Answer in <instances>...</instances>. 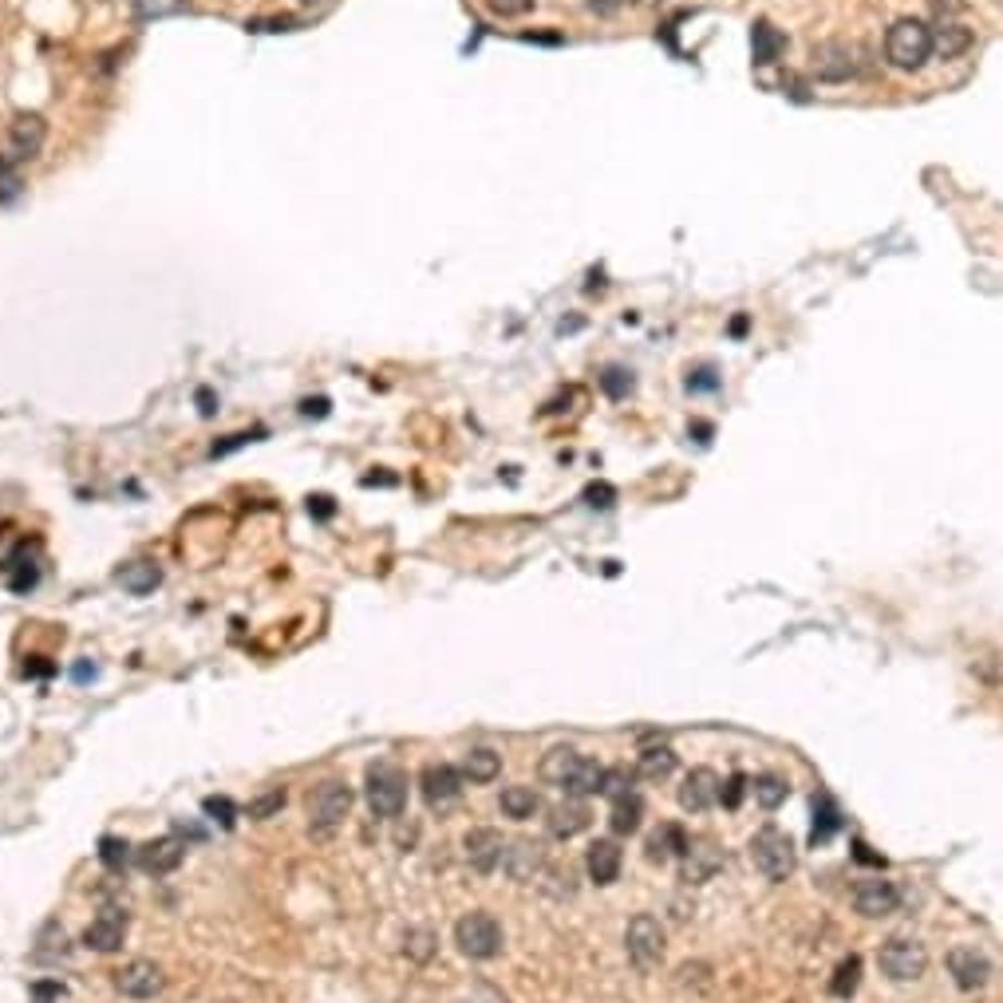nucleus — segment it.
Masks as SVG:
<instances>
[{
  "label": "nucleus",
  "mask_w": 1003,
  "mask_h": 1003,
  "mask_svg": "<svg viewBox=\"0 0 1003 1003\" xmlns=\"http://www.w3.org/2000/svg\"><path fill=\"white\" fill-rule=\"evenodd\" d=\"M932 56V28L917 16H905L885 33V60L897 72H917Z\"/></svg>",
  "instance_id": "obj_1"
},
{
  "label": "nucleus",
  "mask_w": 1003,
  "mask_h": 1003,
  "mask_svg": "<svg viewBox=\"0 0 1003 1003\" xmlns=\"http://www.w3.org/2000/svg\"><path fill=\"white\" fill-rule=\"evenodd\" d=\"M352 803H356V794H352L348 782L325 779L317 791L308 794V830L317 837L337 834L340 825H344V818H348Z\"/></svg>",
  "instance_id": "obj_2"
},
{
  "label": "nucleus",
  "mask_w": 1003,
  "mask_h": 1003,
  "mask_svg": "<svg viewBox=\"0 0 1003 1003\" xmlns=\"http://www.w3.org/2000/svg\"><path fill=\"white\" fill-rule=\"evenodd\" d=\"M877 964H881V971H885L893 983H913L925 976V968H929V949H925L920 940L889 937L885 944H881V952H877Z\"/></svg>",
  "instance_id": "obj_3"
},
{
  "label": "nucleus",
  "mask_w": 1003,
  "mask_h": 1003,
  "mask_svg": "<svg viewBox=\"0 0 1003 1003\" xmlns=\"http://www.w3.org/2000/svg\"><path fill=\"white\" fill-rule=\"evenodd\" d=\"M454 944L470 961H494L498 952H502V925L490 913H466L454 925Z\"/></svg>",
  "instance_id": "obj_4"
},
{
  "label": "nucleus",
  "mask_w": 1003,
  "mask_h": 1003,
  "mask_svg": "<svg viewBox=\"0 0 1003 1003\" xmlns=\"http://www.w3.org/2000/svg\"><path fill=\"white\" fill-rule=\"evenodd\" d=\"M750 857L767 881H786L794 873V842L782 834L779 825H762L755 842H750Z\"/></svg>",
  "instance_id": "obj_5"
},
{
  "label": "nucleus",
  "mask_w": 1003,
  "mask_h": 1003,
  "mask_svg": "<svg viewBox=\"0 0 1003 1003\" xmlns=\"http://www.w3.org/2000/svg\"><path fill=\"white\" fill-rule=\"evenodd\" d=\"M368 806L376 818H400L407 806V779L400 767L376 762L368 771Z\"/></svg>",
  "instance_id": "obj_6"
},
{
  "label": "nucleus",
  "mask_w": 1003,
  "mask_h": 1003,
  "mask_svg": "<svg viewBox=\"0 0 1003 1003\" xmlns=\"http://www.w3.org/2000/svg\"><path fill=\"white\" fill-rule=\"evenodd\" d=\"M624 949H628V961L640 971H656L664 961V929L660 920L648 917V913H636L628 920V932H624Z\"/></svg>",
  "instance_id": "obj_7"
},
{
  "label": "nucleus",
  "mask_w": 1003,
  "mask_h": 1003,
  "mask_svg": "<svg viewBox=\"0 0 1003 1003\" xmlns=\"http://www.w3.org/2000/svg\"><path fill=\"white\" fill-rule=\"evenodd\" d=\"M861 72V48L849 40H830L822 48H814V75L822 84H845Z\"/></svg>",
  "instance_id": "obj_8"
},
{
  "label": "nucleus",
  "mask_w": 1003,
  "mask_h": 1003,
  "mask_svg": "<svg viewBox=\"0 0 1003 1003\" xmlns=\"http://www.w3.org/2000/svg\"><path fill=\"white\" fill-rule=\"evenodd\" d=\"M44 143H48V123H44V115H36V111H24V115H16L9 123V138H4V159L9 162H33L36 155L44 150Z\"/></svg>",
  "instance_id": "obj_9"
},
{
  "label": "nucleus",
  "mask_w": 1003,
  "mask_h": 1003,
  "mask_svg": "<svg viewBox=\"0 0 1003 1003\" xmlns=\"http://www.w3.org/2000/svg\"><path fill=\"white\" fill-rule=\"evenodd\" d=\"M419 791L431 810H447L451 803L463 798V771H454L451 762H431L419 779Z\"/></svg>",
  "instance_id": "obj_10"
},
{
  "label": "nucleus",
  "mask_w": 1003,
  "mask_h": 1003,
  "mask_svg": "<svg viewBox=\"0 0 1003 1003\" xmlns=\"http://www.w3.org/2000/svg\"><path fill=\"white\" fill-rule=\"evenodd\" d=\"M162 968L155 961H131L127 968L115 971V988L127 1000H155L162 992Z\"/></svg>",
  "instance_id": "obj_11"
},
{
  "label": "nucleus",
  "mask_w": 1003,
  "mask_h": 1003,
  "mask_svg": "<svg viewBox=\"0 0 1003 1003\" xmlns=\"http://www.w3.org/2000/svg\"><path fill=\"white\" fill-rule=\"evenodd\" d=\"M680 857H684V881H692V885L711 881L719 873V866H723V849L711 837H687Z\"/></svg>",
  "instance_id": "obj_12"
},
{
  "label": "nucleus",
  "mask_w": 1003,
  "mask_h": 1003,
  "mask_svg": "<svg viewBox=\"0 0 1003 1003\" xmlns=\"http://www.w3.org/2000/svg\"><path fill=\"white\" fill-rule=\"evenodd\" d=\"M463 849H466V861H470V869H478V873H494V869L502 866L506 842H502V834H498V830H490V825H478V830H470V834L463 837Z\"/></svg>",
  "instance_id": "obj_13"
},
{
  "label": "nucleus",
  "mask_w": 1003,
  "mask_h": 1003,
  "mask_svg": "<svg viewBox=\"0 0 1003 1003\" xmlns=\"http://www.w3.org/2000/svg\"><path fill=\"white\" fill-rule=\"evenodd\" d=\"M897 905H901V889L893 885V881H881V877L861 881L854 893V908L869 920H881V917H889V913H897Z\"/></svg>",
  "instance_id": "obj_14"
},
{
  "label": "nucleus",
  "mask_w": 1003,
  "mask_h": 1003,
  "mask_svg": "<svg viewBox=\"0 0 1003 1003\" xmlns=\"http://www.w3.org/2000/svg\"><path fill=\"white\" fill-rule=\"evenodd\" d=\"M949 971L952 980H956V988L961 992H980L983 983H988V976H992V964H988V956L976 949H952L949 952Z\"/></svg>",
  "instance_id": "obj_15"
},
{
  "label": "nucleus",
  "mask_w": 1003,
  "mask_h": 1003,
  "mask_svg": "<svg viewBox=\"0 0 1003 1003\" xmlns=\"http://www.w3.org/2000/svg\"><path fill=\"white\" fill-rule=\"evenodd\" d=\"M123 940H127V913H119V908H103L84 932V944L96 952H119Z\"/></svg>",
  "instance_id": "obj_16"
},
{
  "label": "nucleus",
  "mask_w": 1003,
  "mask_h": 1003,
  "mask_svg": "<svg viewBox=\"0 0 1003 1003\" xmlns=\"http://www.w3.org/2000/svg\"><path fill=\"white\" fill-rule=\"evenodd\" d=\"M502 866H506V873L514 877V881H534V877L546 869V845L529 842V837H518L514 845H506Z\"/></svg>",
  "instance_id": "obj_17"
},
{
  "label": "nucleus",
  "mask_w": 1003,
  "mask_h": 1003,
  "mask_svg": "<svg viewBox=\"0 0 1003 1003\" xmlns=\"http://www.w3.org/2000/svg\"><path fill=\"white\" fill-rule=\"evenodd\" d=\"M719 774L715 771H708V767H699V771H692L684 779V786H680V806L684 810H692V814H704V810H711V806L719 803Z\"/></svg>",
  "instance_id": "obj_18"
},
{
  "label": "nucleus",
  "mask_w": 1003,
  "mask_h": 1003,
  "mask_svg": "<svg viewBox=\"0 0 1003 1003\" xmlns=\"http://www.w3.org/2000/svg\"><path fill=\"white\" fill-rule=\"evenodd\" d=\"M182 854H186V849H182L179 837H159V842L138 845L135 861H138V869H143V873L162 877V873H174V869L182 866Z\"/></svg>",
  "instance_id": "obj_19"
},
{
  "label": "nucleus",
  "mask_w": 1003,
  "mask_h": 1003,
  "mask_svg": "<svg viewBox=\"0 0 1003 1003\" xmlns=\"http://www.w3.org/2000/svg\"><path fill=\"white\" fill-rule=\"evenodd\" d=\"M585 869H589V877L597 885H613L616 877H621V845L609 842V837H597L589 845V854H585Z\"/></svg>",
  "instance_id": "obj_20"
},
{
  "label": "nucleus",
  "mask_w": 1003,
  "mask_h": 1003,
  "mask_svg": "<svg viewBox=\"0 0 1003 1003\" xmlns=\"http://www.w3.org/2000/svg\"><path fill=\"white\" fill-rule=\"evenodd\" d=\"M589 806L582 803V798H570V803H561L550 810V818H546V825H550V834L561 837V842H570V837H577L582 830H589Z\"/></svg>",
  "instance_id": "obj_21"
},
{
  "label": "nucleus",
  "mask_w": 1003,
  "mask_h": 1003,
  "mask_svg": "<svg viewBox=\"0 0 1003 1003\" xmlns=\"http://www.w3.org/2000/svg\"><path fill=\"white\" fill-rule=\"evenodd\" d=\"M782 52H786V36L771 21H755V28H750V56H755V64L759 68L779 64Z\"/></svg>",
  "instance_id": "obj_22"
},
{
  "label": "nucleus",
  "mask_w": 1003,
  "mask_h": 1003,
  "mask_svg": "<svg viewBox=\"0 0 1003 1003\" xmlns=\"http://www.w3.org/2000/svg\"><path fill=\"white\" fill-rule=\"evenodd\" d=\"M971 28H964V24H940V28H932V52L940 56V60H956V56H964L971 48Z\"/></svg>",
  "instance_id": "obj_23"
},
{
  "label": "nucleus",
  "mask_w": 1003,
  "mask_h": 1003,
  "mask_svg": "<svg viewBox=\"0 0 1003 1003\" xmlns=\"http://www.w3.org/2000/svg\"><path fill=\"white\" fill-rule=\"evenodd\" d=\"M162 582V573L155 561H131V565H123L119 570V585L127 592H135V597H147V592H155Z\"/></svg>",
  "instance_id": "obj_24"
},
{
  "label": "nucleus",
  "mask_w": 1003,
  "mask_h": 1003,
  "mask_svg": "<svg viewBox=\"0 0 1003 1003\" xmlns=\"http://www.w3.org/2000/svg\"><path fill=\"white\" fill-rule=\"evenodd\" d=\"M582 767V755L573 747H553L546 759H541V779L553 782V786H561L565 791V782L573 779V771Z\"/></svg>",
  "instance_id": "obj_25"
},
{
  "label": "nucleus",
  "mask_w": 1003,
  "mask_h": 1003,
  "mask_svg": "<svg viewBox=\"0 0 1003 1003\" xmlns=\"http://www.w3.org/2000/svg\"><path fill=\"white\" fill-rule=\"evenodd\" d=\"M837 825H842V810H837V803L830 798V794H818V803H814V830H810V842H814V845H825L830 837L837 834Z\"/></svg>",
  "instance_id": "obj_26"
},
{
  "label": "nucleus",
  "mask_w": 1003,
  "mask_h": 1003,
  "mask_svg": "<svg viewBox=\"0 0 1003 1003\" xmlns=\"http://www.w3.org/2000/svg\"><path fill=\"white\" fill-rule=\"evenodd\" d=\"M640 818H645V803L636 798V794H621V798H613V818H609V825H613V834H636L640 830Z\"/></svg>",
  "instance_id": "obj_27"
},
{
  "label": "nucleus",
  "mask_w": 1003,
  "mask_h": 1003,
  "mask_svg": "<svg viewBox=\"0 0 1003 1003\" xmlns=\"http://www.w3.org/2000/svg\"><path fill=\"white\" fill-rule=\"evenodd\" d=\"M498 803H502V814H506V818H514V822H526V818H534V814H538V806H541L538 794H534V786H506Z\"/></svg>",
  "instance_id": "obj_28"
},
{
  "label": "nucleus",
  "mask_w": 1003,
  "mask_h": 1003,
  "mask_svg": "<svg viewBox=\"0 0 1003 1003\" xmlns=\"http://www.w3.org/2000/svg\"><path fill=\"white\" fill-rule=\"evenodd\" d=\"M498 771H502V759H498L490 747H475L463 759V779H470V782H494Z\"/></svg>",
  "instance_id": "obj_29"
},
{
  "label": "nucleus",
  "mask_w": 1003,
  "mask_h": 1003,
  "mask_svg": "<svg viewBox=\"0 0 1003 1003\" xmlns=\"http://www.w3.org/2000/svg\"><path fill=\"white\" fill-rule=\"evenodd\" d=\"M687 845V834L680 825H660L652 837H648V857L652 861H668V857H680Z\"/></svg>",
  "instance_id": "obj_30"
},
{
  "label": "nucleus",
  "mask_w": 1003,
  "mask_h": 1003,
  "mask_svg": "<svg viewBox=\"0 0 1003 1003\" xmlns=\"http://www.w3.org/2000/svg\"><path fill=\"white\" fill-rule=\"evenodd\" d=\"M601 782H604V767H597L592 759H582V767L565 782V794L570 798H589V794H601Z\"/></svg>",
  "instance_id": "obj_31"
},
{
  "label": "nucleus",
  "mask_w": 1003,
  "mask_h": 1003,
  "mask_svg": "<svg viewBox=\"0 0 1003 1003\" xmlns=\"http://www.w3.org/2000/svg\"><path fill=\"white\" fill-rule=\"evenodd\" d=\"M636 771L645 774V779H668V774L676 771V755H672L668 747H645L640 750Z\"/></svg>",
  "instance_id": "obj_32"
},
{
  "label": "nucleus",
  "mask_w": 1003,
  "mask_h": 1003,
  "mask_svg": "<svg viewBox=\"0 0 1003 1003\" xmlns=\"http://www.w3.org/2000/svg\"><path fill=\"white\" fill-rule=\"evenodd\" d=\"M131 12H135V21H167V16L191 12V0H135Z\"/></svg>",
  "instance_id": "obj_33"
},
{
  "label": "nucleus",
  "mask_w": 1003,
  "mask_h": 1003,
  "mask_svg": "<svg viewBox=\"0 0 1003 1003\" xmlns=\"http://www.w3.org/2000/svg\"><path fill=\"white\" fill-rule=\"evenodd\" d=\"M857 983H861V961H857V956H845V961L837 964L834 980H830V995L849 1000V995L857 992Z\"/></svg>",
  "instance_id": "obj_34"
},
{
  "label": "nucleus",
  "mask_w": 1003,
  "mask_h": 1003,
  "mask_svg": "<svg viewBox=\"0 0 1003 1003\" xmlns=\"http://www.w3.org/2000/svg\"><path fill=\"white\" fill-rule=\"evenodd\" d=\"M597 380H601V391L609 395V400H628V395H633V388H636L633 371L621 368V364H609V368H604Z\"/></svg>",
  "instance_id": "obj_35"
},
{
  "label": "nucleus",
  "mask_w": 1003,
  "mask_h": 1003,
  "mask_svg": "<svg viewBox=\"0 0 1003 1003\" xmlns=\"http://www.w3.org/2000/svg\"><path fill=\"white\" fill-rule=\"evenodd\" d=\"M755 798H759L762 810H779L786 803V782L779 774H762V779H755Z\"/></svg>",
  "instance_id": "obj_36"
},
{
  "label": "nucleus",
  "mask_w": 1003,
  "mask_h": 1003,
  "mask_svg": "<svg viewBox=\"0 0 1003 1003\" xmlns=\"http://www.w3.org/2000/svg\"><path fill=\"white\" fill-rule=\"evenodd\" d=\"M99 861H103L107 869H127L131 866V845L123 842V837H103L99 842Z\"/></svg>",
  "instance_id": "obj_37"
},
{
  "label": "nucleus",
  "mask_w": 1003,
  "mask_h": 1003,
  "mask_svg": "<svg viewBox=\"0 0 1003 1003\" xmlns=\"http://www.w3.org/2000/svg\"><path fill=\"white\" fill-rule=\"evenodd\" d=\"M403 952L412 956V961H431V952H435V937L427 929H412L407 937H403Z\"/></svg>",
  "instance_id": "obj_38"
},
{
  "label": "nucleus",
  "mask_w": 1003,
  "mask_h": 1003,
  "mask_svg": "<svg viewBox=\"0 0 1003 1003\" xmlns=\"http://www.w3.org/2000/svg\"><path fill=\"white\" fill-rule=\"evenodd\" d=\"M21 198V167L0 155V201Z\"/></svg>",
  "instance_id": "obj_39"
},
{
  "label": "nucleus",
  "mask_w": 1003,
  "mask_h": 1003,
  "mask_svg": "<svg viewBox=\"0 0 1003 1003\" xmlns=\"http://www.w3.org/2000/svg\"><path fill=\"white\" fill-rule=\"evenodd\" d=\"M285 806V791L277 786V791H269V794H261V798H254L249 803V818H257V822H265V818H273L277 810Z\"/></svg>",
  "instance_id": "obj_40"
},
{
  "label": "nucleus",
  "mask_w": 1003,
  "mask_h": 1003,
  "mask_svg": "<svg viewBox=\"0 0 1003 1003\" xmlns=\"http://www.w3.org/2000/svg\"><path fill=\"white\" fill-rule=\"evenodd\" d=\"M743 794H747V779H743V774H731V779L719 786V803L727 806V810H739Z\"/></svg>",
  "instance_id": "obj_41"
},
{
  "label": "nucleus",
  "mask_w": 1003,
  "mask_h": 1003,
  "mask_svg": "<svg viewBox=\"0 0 1003 1003\" xmlns=\"http://www.w3.org/2000/svg\"><path fill=\"white\" fill-rule=\"evenodd\" d=\"M628 786H633L628 771H621V767H616V771H604V782H601V794H604V798H621V794H633Z\"/></svg>",
  "instance_id": "obj_42"
},
{
  "label": "nucleus",
  "mask_w": 1003,
  "mask_h": 1003,
  "mask_svg": "<svg viewBox=\"0 0 1003 1003\" xmlns=\"http://www.w3.org/2000/svg\"><path fill=\"white\" fill-rule=\"evenodd\" d=\"M249 33H293L296 21L293 16H269V21H245Z\"/></svg>",
  "instance_id": "obj_43"
},
{
  "label": "nucleus",
  "mask_w": 1003,
  "mask_h": 1003,
  "mask_svg": "<svg viewBox=\"0 0 1003 1003\" xmlns=\"http://www.w3.org/2000/svg\"><path fill=\"white\" fill-rule=\"evenodd\" d=\"M719 388V376H715V368H696V371H687V391H715Z\"/></svg>",
  "instance_id": "obj_44"
},
{
  "label": "nucleus",
  "mask_w": 1003,
  "mask_h": 1003,
  "mask_svg": "<svg viewBox=\"0 0 1003 1003\" xmlns=\"http://www.w3.org/2000/svg\"><path fill=\"white\" fill-rule=\"evenodd\" d=\"M206 814H210L213 822H222V825H233V818H237V810H233V803L230 798H206Z\"/></svg>",
  "instance_id": "obj_45"
},
{
  "label": "nucleus",
  "mask_w": 1003,
  "mask_h": 1003,
  "mask_svg": "<svg viewBox=\"0 0 1003 1003\" xmlns=\"http://www.w3.org/2000/svg\"><path fill=\"white\" fill-rule=\"evenodd\" d=\"M585 502L589 506H601V510H609L616 502V490L609 482H592L589 490H585Z\"/></svg>",
  "instance_id": "obj_46"
},
{
  "label": "nucleus",
  "mask_w": 1003,
  "mask_h": 1003,
  "mask_svg": "<svg viewBox=\"0 0 1003 1003\" xmlns=\"http://www.w3.org/2000/svg\"><path fill=\"white\" fill-rule=\"evenodd\" d=\"M490 9H494L498 16H526V12L534 9V0H490Z\"/></svg>",
  "instance_id": "obj_47"
},
{
  "label": "nucleus",
  "mask_w": 1003,
  "mask_h": 1003,
  "mask_svg": "<svg viewBox=\"0 0 1003 1003\" xmlns=\"http://www.w3.org/2000/svg\"><path fill=\"white\" fill-rule=\"evenodd\" d=\"M257 435H261V431H242V435H230L225 443H218V447H213V458H222V454L237 451V447H245V443H254Z\"/></svg>",
  "instance_id": "obj_48"
},
{
  "label": "nucleus",
  "mask_w": 1003,
  "mask_h": 1003,
  "mask_svg": "<svg viewBox=\"0 0 1003 1003\" xmlns=\"http://www.w3.org/2000/svg\"><path fill=\"white\" fill-rule=\"evenodd\" d=\"M33 992H36V1003H56L60 995H64V988H60L56 980H40Z\"/></svg>",
  "instance_id": "obj_49"
},
{
  "label": "nucleus",
  "mask_w": 1003,
  "mask_h": 1003,
  "mask_svg": "<svg viewBox=\"0 0 1003 1003\" xmlns=\"http://www.w3.org/2000/svg\"><path fill=\"white\" fill-rule=\"evenodd\" d=\"M854 857H857V861H866V866H885V861H881L877 854H869V845L861 842V837L854 842Z\"/></svg>",
  "instance_id": "obj_50"
},
{
  "label": "nucleus",
  "mask_w": 1003,
  "mask_h": 1003,
  "mask_svg": "<svg viewBox=\"0 0 1003 1003\" xmlns=\"http://www.w3.org/2000/svg\"><path fill=\"white\" fill-rule=\"evenodd\" d=\"M308 514H317V518H328L332 514V498H308Z\"/></svg>",
  "instance_id": "obj_51"
},
{
  "label": "nucleus",
  "mask_w": 1003,
  "mask_h": 1003,
  "mask_svg": "<svg viewBox=\"0 0 1003 1003\" xmlns=\"http://www.w3.org/2000/svg\"><path fill=\"white\" fill-rule=\"evenodd\" d=\"M621 4L624 0H589V12H597V16H613Z\"/></svg>",
  "instance_id": "obj_52"
},
{
  "label": "nucleus",
  "mask_w": 1003,
  "mask_h": 1003,
  "mask_svg": "<svg viewBox=\"0 0 1003 1003\" xmlns=\"http://www.w3.org/2000/svg\"><path fill=\"white\" fill-rule=\"evenodd\" d=\"M36 664H24V676H52V664H44L40 656H33Z\"/></svg>",
  "instance_id": "obj_53"
},
{
  "label": "nucleus",
  "mask_w": 1003,
  "mask_h": 1003,
  "mask_svg": "<svg viewBox=\"0 0 1003 1003\" xmlns=\"http://www.w3.org/2000/svg\"><path fill=\"white\" fill-rule=\"evenodd\" d=\"M301 415H328V400H305L301 403Z\"/></svg>",
  "instance_id": "obj_54"
},
{
  "label": "nucleus",
  "mask_w": 1003,
  "mask_h": 1003,
  "mask_svg": "<svg viewBox=\"0 0 1003 1003\" xmlns=\"http://www.w3.org/2000/svg\"><path fill=\"white\" fill-rule=\"evenodd\" d=\"M198 403H201V415H213V395H210V388H201V391H198Z\"/></svg>",
  "instance_id": "obj_55"
},
{
  "label": "nucleus",
  "mask_w": 1003,
  "mask_h": 1003,
  "mask_svg": "<svg viewBox=\"0 0 1003 1003\" xmlns=\"http://www.w3.org/2000/svg\"><path fill=\"white\" fill-rule=\"evenodd\" d=\"M75 680H79V684H84V680H96V668H91V664H79V668H75Z\"/></svg>",
  "instance_id": "obj_56"
},
{
  "label": "nucleus",
  "mask_w": 1003,
  "mask_h": 1003,
  "mask_svg": "<svg viewBox=\"0 0 1003 1003\" xmlns=\"http://www.w3.org/2000/svg\"><path fill=\"white\" fill-rule=\"evenodd\" d=\"M747 332V317H735L731 320V337H743Z\"/></svg>",
  "instance_id": "obj_57"
},
{
  "label": "nucleus",
  "mask_w": 1003,
  "mask_h": 1003,
  "mask_svg": "<svg viewBox=\"0 0 1003 1003\" xmlns=\"http://www.w3.org/2000/svg\"><path fill=\"white\" fill-rule=\"evenodd\" d=\"M640 4H660V0H640Z\"/></svg>",
  "instance_id": "obj_58"
}]
</instances>
